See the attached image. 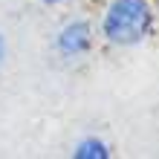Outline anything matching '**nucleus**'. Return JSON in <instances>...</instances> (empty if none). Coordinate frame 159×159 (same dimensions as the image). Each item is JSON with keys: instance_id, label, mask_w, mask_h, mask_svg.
<instances>
[{"instance_id": "1", "label": "nucleus", "mask_w": 159, "mask_h": 159, "mask_svg": "<svg viewBox=\"0 0 159 159\" xmlns=\"http://www.w3.org/2000/svg\"><path fill=\"white\" fill-rule=\"evenodd\" d=\"M153 23L156 15L151 0H107L101 9L98 35L110 46L130 49V46H139L142 41L151 38Z\"/></svg>"}, {"instance_id": "2", "label": "nucleus", "mask_w": 159, "mask_h": 159, "mask_svg": "<svg viewBox=\"0 0 159 159\" xmlns=\"http://www.w3.org/2000/svg\"><path fill=\"white\" fill-rule=\"evenodd\" d=\"M93 43H96V29L87 17H72L55 32V52L64 61H81L84 55H90Z\"/></svg>"}, {"instance_id": "3", "label": "nucleus", "mask_w": 159, "mask_h": 159, "mask_svg": "<svg viewBox=\"0 0 159 159\" xmlns=\"http://www.w3.org/2000/svg\"><path fill=\"white\" fill-rule=\"evenodd\" d=\"M72 156L75 159H110L113 156V148H110L104 139H98V136H84V139L75 142Z\"/></svg>"}, {"instance_id": "4", "label": "nucleus", "mask_w": 159, "mask_h": 159, "mask_svg": "<svg viewBox=\"0 0 159 159\" xmlns=\"http://www.w3.org/2000/svg\"><path fill=\"white\" fill-rule=\"evenodd\" d=\"M6 52H9V43H6V35L0 32V70H3V64H6Z\"/></svg>"}, {"instance_id": "5", "label": "nucleus", "mask_w": 159, "mask_h": 159, "mask_svg": "<svg viewBox=\"0 0 159 159\" xmlns=\"http://www.w3.org/2000/svg\"><path fill=\"white\" fill-rule=\"evenodd\" d=\"M43 6H67V3H72V0H41Z\"/></svg>"}]
</instances>
